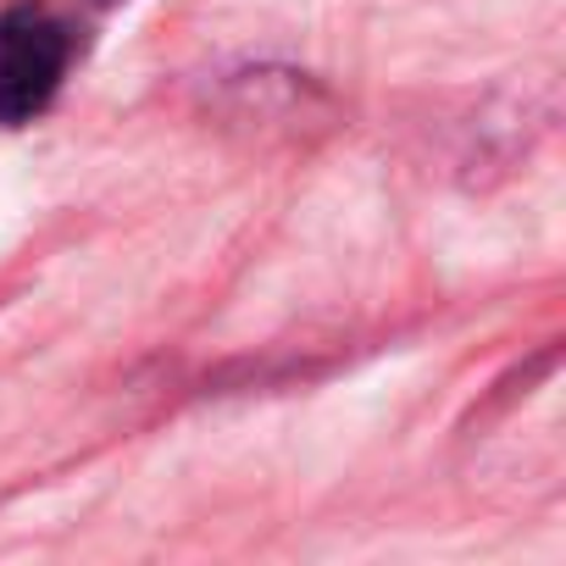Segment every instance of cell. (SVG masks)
Listing matches in <instances>:
<instances>
[{"label": "cell", "instance_id": "obj_1", "mask_svg": "<svg viewBox=\"0 0 566 566\" xmlns=\"http://www.w3.org/2000/svg\"><path fill=\"white\" fill-rule=\"evenodd\" d=\"M78 62V29L51 7H7L0 12V128H23L51 112L67 73Z\"/></svg>", "mask_w": 566, "mask_h": 566}, {"label": "cell", "instance_id": "obj_2", "mask_svg": "<svg viewBox=\"0 0 566 566\" xmlns=\"http://www.w3.org/2000/svg\"><path fill=\"white\" fill-rule=\"evenodd\" d=\"M95 7H117V0H95Z\"/></svg>", "mask_w": 566, "mask_h": 566}]
</instances>
